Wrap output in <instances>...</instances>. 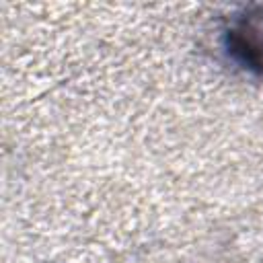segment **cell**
<instances>
[{"instance_id": "obj_1", "label": "cell", "mask_w": 263, "mask_h": 263, "mask_svg": "<svg viewBox=\"0 0 263 263\" xmlns=\"http://www.w3.org/2000/svg\"><path fill=\"white\" fill-rule=\"evenodd\" d=\"M224 47L251 74L263 78V4H247L226 21Z\"/></svg>"}]
</instances>
